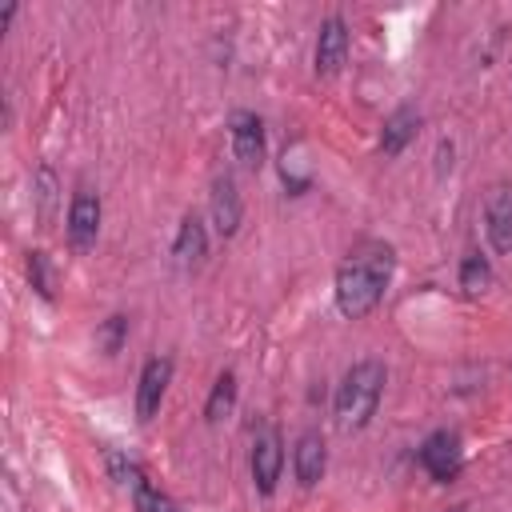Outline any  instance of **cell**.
Masks as SVG:
<instances>
[{"instance_id": "cell-1", "label": "cell", "mask_w": 512, "mask_h": 512, "mask_svg": "<svg viewBox=\"0 0 512 512\" xmlns=\"http://www.w3.org/2000/svg\"><path fill=\"white\" fill-rule=\"evenodd\" d=\"M392 264L396 256L388 244H360L336 272V308L348 320L368 316L392 280Z\"/></svg>"}, {"instance_id": "cell-2", "label": "cell", "mask_w": 512, "mask_h": 512, "mask_svg": "<svg viewBox=\"0 0 512 512\" xmlns=\"http://www.w3.org/2000/svg\"><path fill=\"white\" fill-rule=\"evenodd\" d=\"M380 392H384V364L380 360H360L344 372L340 388H336V428L340 432H356L364 428L372 416H376V404H380Z\"/></svg>"}, {"instance_id": "cell-3", "label": "cell", "mask_w": 512, "mask_h": 512, "mask_svg": "<svg viewBox=\"0 0 512 512\" xmlns=\"http://www.w3.org/2000/svg\"><path fill=\"white\" fill-rule=\"evenodd\" d=\"M420 464L432 480L448 484L460 476L464 468V452H460V436L456 432H432L424 444H420Z\"/></svg>"}, {"instance_id": "cell-4", "label": "cell", "mask_w": 512, "mask_h": 512, "mask_svg": "<svg viewBox=\"0 0 512 512\" xmlns=\"http://www.w3.org/2000/svg\"><path fill=\"white\" fill-rule=\"evenodd\" d=\"M100 232V196L92 188H76L72 208H68V244L76 252H88Z\"/></svg>"}, {"instance_id": "cell-5", "label": "cell", "mask_w": 512, "mask_h": 512, "mask_svg": "<svg viewBox=\"0 0 512 512\" xmlns=\"http://www.w3.org/2000/svg\"><path fill=\"white\" fill-rule=\"evenodd\" d=\"M484 228L500 256L512 252V184H492L484 200Z\"/></svg>"}, {"instance_id": "cell-6", "label": "cell", "mask_w": 512, "mask_h": 512, "mask_svg": "<svg viewBox=\"0 0 512 512\" xmlns=\"http://www.w3.org/2000/svg\"><path fill=\"white\" fill-rule=\"evenodd\" d=\"M344 60H348V28L340 16H328L316 36V76L332 80L344 68Z\"/></svg>"}, {"instance_id": "cell-7", "label": "cell", "mask_w": 512, "mask_h": 512, "mask_svg": "<svg viewBox=\"0 0 512 512\" xmlns=\"http://www.w3.org/2000/svg\"><path fill=\"white\" fill-rule=\"evenodd\" d=\"M228 128H232V152H236V160L244 168H260L264 164V124H260V116L240 108V112H232Z\"/></svg>"}, {"instance_id": "cell-8", "label": "cell", "mask_w": 512, "mask_h": 512, "mask_svg": "<svg viewBox=\"0 0 512 512\" xmlns=\"http://www.w3.org/2000/svg\"><path fill=\"white\" fill-rule=\"evenodd\" d=\"M280 468H284V448H280V436L268 428L252 444V480H256V492L260 496H272L276 492Z\"/></svg>"}, {"instance_id": "cell-9", "label": "cell", "mask_w": 512, "mask_h": 512, "mask_svg": "<svg viewBox=\"0 0 512 512\" xmlns=\"http://www.w3.org/2000/svg\"><path fill=\"white\" fill-rule=\"evenodd\" d=\"M172 380V360L168 356H152L140 372V384H136V416L140 420H152L160 400H164V388Z\"/></svg>"}, {"instance_id": "cell-10", "label": "cell", "mask_w": 512, "mask_h": 512, "mask_svg": "<svg viewBox=\"0 0 512 512\" xmlns=\"http://www.w3.org/2000/svg\"><path fill=\"white\" fill-rule=\"evenodd\" d=\"M324 464H328V452H324V440L320 432H304L296 440V452H292V468H296V480L304 488H312L320 476H324Z\"/></svg>"}, {"instance_id": "cell-11", "label": "cell", "mask_w": 512, "mask_h": 512, "mask_svg": "<svg viewBox=\"0 0 512 512\" xmlns=\"http://www.w3.org/2000/svg\"><path fill=\"white\" fill-rule=\"evenodd\" d=\"M416 128H420V112L416 108H396L388 120H384V132H380V152L384 156H400L404 152V144L416 136Z\"/></svg>"}, {"instance_id": "cell-12", "label": "cell", "mask_w": 512, "mask_h": 512, "mask_svg": "<svg viewBox=\"0 0 512 512\" xmlns=\"http://www.w3.org/2000/svg\"><path fill=\"white\" fill-rule=\"evenodd\" d=\"M212 220H216L220 236H232L240 228V192L228 176L216 180V188H212Z\"/></svg>"}, {"instance_id": "cell-13", "label": "cell", "mask_w": 512, "mask_h": 512, "mask_svg": "<svg viewBox=\"0 0 512 512\" xmlns=\"http://www.w3.org/2000/svg\"><path fill=\"white\" fill-rule=\"evenodd\" d=\"M208 252V236H204V224L196 212H188L180 220V232H176V244H172V256L180 264H200V256Z\"/></svg>"}, {"instance_id": "cell-14", "label": "cell", "mask_w": 512, "mask_h": 512, "mask_svg": "<svg viewBox=\"0 0 512 512\" xmlns=\"http://www.w3.org/2000/svg\"><path fill=\"white\" fill-rule=\"evenodd\" d=\"M232 404H236V376H232V372H220L216 384H212V396H208V404H204V416L216 424V420H224V416L232 412Z\"/></svg>"}, {"instance_id": "cell-15", "label": "cell", "mask_w": 512, "mask_h": 512, "mask_svg": "<svg viewBox=\"0 0 512 512\" xmlns=\"http://www.w3.org/2000/svg\"><path fill=\"white\" fill-rule=\"evenodd\" d=\"M488 284H492V268H488V260H484L480 252L464 256V264H460V288H464L468 296H480Z\"/></svg>"}, {"instance_id": "cell-16", "label": "cell", "mask_w": 512, "mask_h": 512, "mask_svg": "<svg viewBox=\"0 0 512 512\" xmlns=\"http://www.w3.org/2000/svg\"><path fill=\"white\" fill-rule=\"evenodd\" d=\"M132 500H136V512H176V504L160 492V488H152L144 476L136 480V488H132Z\"/></svg>"}, {"instance_id": "cell-17", "label": "cell", "mask_w": 512, "mask_h": 512, "mask_svg": "<svg viewBox=\"0 0 512 512\" xmlns=\"http://www.w3.org/2000/svg\"><path fill=\"white\" fill-rule=\"evenodd\" d=\"M28 280H32V288H36L44 300H52V280H48V260H44V252H28Z\"/></svg>"}, {"instance_id": "cell-18", "label": "cell", "mask_w": 512, "mask_h": 512, "mask_svg": "<svg viewBox=\"0 0 512 512\" xmlns=\"http://www.w3.org/2000/svg\"><path fill=\"white\" fill-rule=\"evenodd\" d=\"M124 332H128V320L124 316H112L108 324H104V332H100V344H104V352L112 356V352H120V344H124Z\"/></svg>"}, {"instance_id": "cell-19", "label": "cell", "mask_w": 512, "mask_h": 512, "mask_svg": "<svg viewBox=\"0 0 512 512\" xmlns=\"http://www.w3.org/2000/svg\"><path fill=\"white\" fill-rule=\"evenodd\" d=\"M452 512H464V508H452Z\"/></svg>"}]
</instances>
